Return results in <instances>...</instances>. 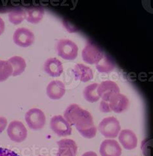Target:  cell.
Instances as JSON below:
<instances>
[{
    "instance_id": "5",
    "label": "cell",
    "mask_w": 153,
    "mask_h": 156,
    "mask_svg": "<svg viewBox=\"0 0 153 156\" xmlns=\"http://www.w3.org/2000/svg\"><path fill=\"white\" fill-rule=\"evenodd\" d=\"M25 119L30 129L35 130L43 129L46 121V118L43 111L36 108H31L25 114Z\"/></svg>"
},
{
    "instance_id": "22",
    "label": "cell",
    "mask_w": 153,
    "mask_h": 156,
    "mask_svg": "<svg viewBox=\"0 0 153 156\" xmlns=\"http://www.w3.org/2000/svg\"><path fill=\"white\" fill-rule=\"evenodd\" d=\"M12 65L8 61L0 60V82L7 80L9 76L13 75Z\"/></svg>"
},
{
    "instance_id": "17",
    "label": "cell",
    "mask_w": 153,
    "mask_h": 156,
    "mask_svg": "<svg viewBox=\"0 0 153 156\" xmlns=\"http://www.w3.org/2000/svg\"><path fill=\"white\" fill-rule=\"evenodd\" d=\"M26 20L31 23L36 24L40 22L45 14L44 9L42 7H35L28 9L25 11Z\"/></svg>"
},
{
    "instance_id": "16",
    "label": "cell",
    "mask_w": 153,
    "mask_h": 156,
    "mask_svg": "<svg viewBox=\"0 0 153 156\" xmlns=\"http://www.w3.org/2000/svg\"><path fill=\"white\" fill-rule=\"evenodd\" d=\"M73 73L76 80L86 83L93 79L92 69L83 64H77L73 69Z\"/></svg>"
},
{
    "instance_id": "6",
    "label": "cell",
    "mask_w": 153,
    "mask_h": 156,
    "mask_svg": "<svg viewBox=\"0 0 153 156\" xmlns=\"http://www.w3.org/2000/svg\"><path fill=\"white\" fill-rule=\"evenodd\" d=\"M9 137L16 143H21L25 141L27 137V130L23 122L19 121L10 122L7 129Z\"/></svg>"
},
{
    "instance_id": "20",
    "label": "cell",
    "mask_w": 153,
    "mask_h": 156,
    "mask_svg": "<svg viewBox=\"0 0 153 156\" xmlns=\"http://www.w3.org/2000/svg\"><path fill=\"white\" fill-rule=\"evenodd\" d=\"M98 84L93 83L84 88L83 97L86 101L90 103H94L98 101L100 99V97L97 93V88Z\"/></svg>"
},
{
    "instance_id": "25",
    "label": "cell",
    "mask_w": 153,
    "mask_h": 156,
    "mask_svg": "<svg viewBox=\"0 0 153 156\" xmlns=\"http://www.w3.org/2000/svg\"><path fill=\"white\" fill-rule=\"evenodd\" d=\"M7 125V120L3 117H0V133L3 132Z\"/></svg>"
},
{
    "instance_id": "2",
    "label": "cell",
    "mask_w": 153,
    "mask_h": 156,
    "mask_svg": "<svg viewBox=\"0 0 153 156\" xmlns=\"http://www.w3.org/2000/svg\"><path fill=\"white\" fill-rule=\"evenodd\" d=\"M100 132L107 138H115L121 130L119 121L115 117H109L102 120L98 125Z\"/></svg>"
},
{
    "instance_id": "9",
    "label": "cell",
    "mask_w": 153,
    "mask_h": 156,
    "mask_svg": "<svg viewBox=\"0 0 153 156\" xmlns=\"http://www.w3.org/2000/svg\"><path fill=\"white\" fill-rule=\"evenodd\" d=\"M14 42L21 47L31 46L35 41V35L33 32L26 28H19L13 35Z\"/></svg>"
},
{
    "instance_id": "19",
    "label": "cell",
    "mask_w": 153,
    "mask_h": 156,
    "mask_svg": "<svg viewBox=\"0 0 153 156\" xmlns=\"http://www.w3.org/2000/svg\"><path fill=\"white\" fill-rule=\"evenodd\" d=\"M96 67L97 70L102 73H108L112 71L115 68L114 61L108 55L104 54V57L96 64Z\"/></svg>"
},
{
    "instance_id": "24",
    "label": "cell",
    "mask_w": 153,
    "mask_h": 156,
    "mask_svg": "<svg viewBox=\"0 0 153 156\" xmlns=\"http://www.w3.org/2000/svg\"><path fill=\"white\" fill-rule=\"evenodd\" d=\"M100 110H101V112L104 113H108L111 112L108 102H105L104 101H101V102L100 103Z\"/></svg>"
},
{
    "instance_id": "10",
    "label": "cell",
    "mask_w": 153,
    "mask_h": 156,
    "mask_svg": "<svg viewBox=\"0 0 153 156\" xmlns=\"http://www.w3.org/2000/svg\"><path fill=\"white\" fill-rule=\"evenodd\" d=\"M111 111L120 114L126 111L129 105L128 98L121 93L113 95L108 102Z\"/></svg>"
},
{
    "instance_id": "26",
    "label": "cell",
    "mask_w": 153,
    "mask_h": 156,
    "mask_svg": "<svg viewBox=\"0 0 153 156\" xmlns=\"http://www.w3.org/2000/svg\"><path fill=\"white\" fill-rule=\"evenodd\" d=\"M5 22L1 18H0V35H2L3 34V32L5 30Z\"/></svg>"
},
{
    "instance_id": "8",
    "label": "cell",
    "mask_w": 153,
    "mask_h": 156,
    "mask_svg": "<svg viewBox=\"0 0 153 156\" xmlns=\"http://www.w3.org/2000/svg\"><path fill=\"white\" fill-rule=\"evenodd\" d=\"M120 88L116 83L112 81L101 82L97 88V93L102 101L109 102L111 98L117 93H120Z\"/></svg>"
},
{
    "instance_id": "1",
    "label": "cell",
    "mask_w": 153,
    "mask_h": 156,
    "mask_svg": "<svg viewBox=\"0 0 153 156\" xmlns=\"http://www.w3.org/2000/svg\"><path fill=\"white\" fill-rule=\"evenodd\" d=\"M64 118L71 125L75 126L85 138L92 139L96 136L97 129L92 115L80 106L76 104L69 105L64 112Z\"/></svg>"
},
{
    "instance_id": "21",
    "label": "cell",
    "mask_w": 153,
    "mask_h": 156,
    "mask_svg": "<svg viewBox=\"0 0 153 156\" xmlns=\"http://www.w3.org/2000/svg\"><path fill=\"white\" fill-rule=\"evenodd\" d=\"M26 18L25 11L21 8H17L9 14V20L14 25H18L23 22Z\"/></svg>"
},
{
    "instance_id": "27",
    "label": "cell",
    "mask_w": 153,
    "mask_h": 156,
    "mask_svg": "<svg viewBox=\"0 0 153 156\" xmlns=\"http://www.w3.org/2000/svg\"><path fill=\"white\" fill-rule=\"evenodd\" d=\"M82 156H98V155L94 152L89 151V152L84 153Z\"/></svg>"
},
{
    "instance_id": "23",
    "label": "cell",
    "mask_w": 153,
    "mask_h": 156,
    "mask_svg": "<svg viewBox=\"0 0 153 156\" xmlns=\"http://www.w3.org/2000/svg\"><path fill=\"white\" fill-rule=\"evenodd\" d=\"M0 156H20V155L10 150H9L7 148H0Z\"/></svg>"
},
{
    "instance_id": "4",
    "label": "cell",
    "mask_w": 153,
    "mask_h": 156,
    "mask_svg": "<svg viewBox=\"0 0 153 156\" xmlns=\"http://www.w3.org/2000/svg\"><path fill=\"white\" fill-rule=\"evenodd\" d=\"M56 51L61 58L66 60H74L78 55V47L69 40H60L56 44Z\"/></svg>"
},
{
    "instance_id": "15",
    "label": "cell",
    "mask_w": 153,
    "mask_h": 156,
    "mask_svg": "<svg viewBox=\"0 0 153 156\" xmlns=\"http://www.w3.org/2000/svg\"><path fill=\"white\" fill-rule=\"evenodd\" d=\"M44 70L50 76L59 77L63 73L64 66L59 59L56 58H52L45 61Z\"/></svg>"
},
{
    "instance_id": "13",
    "label": "cell",
    "mask_w": 153,
    "mask_h": 156,
    "mask_svg": "<svg viewBox=\"0 0 153 156\" xmlns=\"http://www.w3.org/2000/svg\"><path fill=\"white\" fill-rule=\"evenodd\" d=\"M118 139L123 148L126 150H133L137 147V137L134 132L131 130L125 129L122 130L119 134Z\"/></svg>"
},
{
    "instance_id": "7",
    "label": "cell",
    "mask_w": 153,
    "mask_h": 156,
    "mask_svg": "<svg viewBox=\"0 0 153 156\" xmlns=\"http://www.w3.org/2000/svg\"><path fill=\"white\" fill-rule=\"evenodd\" d=\"M51 129L59 136H68L72 133L71 125L62 115H54L50 119Z\"/></svg>"
},
{
    "instance_id": "3",
    "label": "cell",
    "mask_w": 153,
    "mask_h": 156,
    "mask_svg": "<svg viewBox=\"0 0 153 156\" xmlns=\"http://www.w3.org/2000/svg\"><path fill=\"white\" fill-rule=\"evenodd\" d=\"M104 54L101 48L95 43L88 41L82 51V56L85 62L90 64H97L104 57Z\"/></svg>"
},
{
    "instance_id": "14",
    "label": "cell",
    "mask_w": 153,
    "mask_h": 156,
    "mask_svg": "<svg viewBox=\"0 0 153 156\" xmlns=\"http://www.w3.org/2000/svg\"><path fill=\"white\" fill-rule=\"evenodd\" d=\"M65 93V85L63 82L58 80L51 81L47 87V94L51 99H60L64 96Z\"/></svg>"
},
{
    "instance_id": "11",
    "label": "cell",
    "mask_w": 153,
    "mask_h": 156,
    "mask_svg": "<svg viewBox=\"0 0 153 156\" xmlns=\"http://www.w3.org/2000/svg\"><path fill=\"white\" fill-rule=\"evenodd\" d=\"M122 148L114 139H106L101 143L100 153L101 156H121Z\"/></svg>"
},
{
    "instance_id": "18",
    "label": "cell",
    "mask_w": 153,
    "mask_h": 156,
    "mask_svg": "<svg viewBox=\"0 0 153 156\" xmlns=\"http://www.w3.org/2000/svg\"><path fill=\"white\" fill-rule=\"evenodd\" d=\"M9 62L12 65L13 69V76H17L21 75L24 72L26 68V62L25 59L20 56H13L10 58L9 60Z\"/></svg>"
},
{
    "instance_id": "12",
    "label": "cell",
    "mask_w": 153,
    "mask_h": 156,
    "mask_svg": "<svg viewBox=\"0 0 153 156\" xmlns=\"http://www.w3.org/2000/svg\"><path fill=\"white\" fill-rule=\"evenodd\" d=\"M57 143L58 151L56 156H76L78 146L76 142L72 139H61Z\"/></svg>"
}]
</instances>
